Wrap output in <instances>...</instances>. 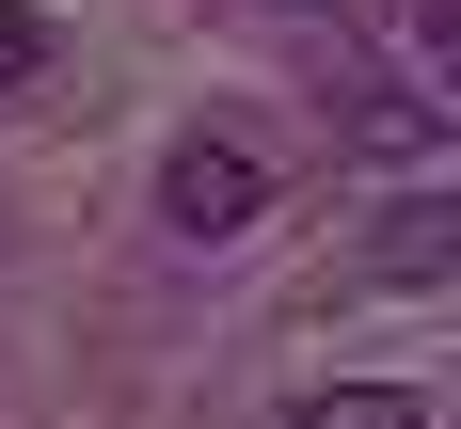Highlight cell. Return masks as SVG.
Segmentation results:
<instances>
[{"instance_id": "obj_4", "label": "cell", "mask_w": 461, "mask_h": 429, "mask_svg": "<svg viewBox=\"0 0 461 429\" xmlns=\"http://www.w3.org/2000/svg\"><path fill=\"white\" fill-rule=\"evenodd\" d=\"M32 80H48V16H32V0H0V112H16Z\"/></svg>"}, {"instance_id": "obj_1", "label": "cell", "mask_w": 461, "mask_h": 429, "mask_svg": "<svg viewBox=\"0 0 461 429\" xmlns=\"http://www.w3.org/2000/svg\"><path fill=\"white\" fill-rule=\"evenodd\" d=\"M271 223V143L255 128H191L176 159H159V238L176 255H223V238Z\"/></svg>"}, {"instance_id": "obj_3", "label": "cell", "mask_w": 461, "mask_h": 429, "mask_svg": "<svg viewBox=\"0 0 461 429\" xmlns=\"http://www.w3.org/2000/svg\"><path fill=\"white\" fill-rule=\"evenodd\" d=\"M286 429H429V398H398V381H334V398H303Z\"/></svg>"}, {"instance_id": "obj_2", "label": "cell", "mask_w": 461, "mask_h": 429, "mask_svg": "<svg viewBox=\"0 0 461 429\" xmlns=\"http://www.w3.org/2000/svg\"><path fill=\"white\" fill-rule=\"evenodd\" d=\"M350 271H366V286H461V175H414V191L366 223Z\"/></svg>"}]
</instances>
